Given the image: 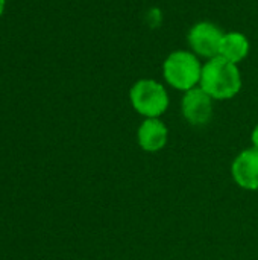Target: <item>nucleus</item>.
<instances>
[{
	"instance_id": "nucleus-1",
	"label": "nucleus",
	"mask_w": 258,
	"mask_h": 260,
	"mask_svg": "<svg viewBox=\"0 0 258 260\" xmlns=\"http://www.w3.org/2000/svg\"><path fill=\"white\" fill-rule=\"evenodd\" d=\"M199 87L217 101L234 98L242 88V75L239 66L219 55L207 59V62L202 66Z\"/></svg>"
},
{
	"instance_id": "nucleus-2",
	"label": "nucleus",
	"mask_w": 258,
	"mask_h": 260,
	"mask_svg": "<svg viewBox=\"0 0 258 260\" xmlns=\"http://www.w3.org/2000/svg\"><path fill=\"white\" fill-rule=\"evenodd\" d=\"M202 64L198 55L189 50H175L163 62V76L176 90L189 91L199 85Z\"/></svg>"
},
{
	"instance_id": "nucleus-3",
	"label": "nucleus",
	"mask_w": 258,
	"mask_h": 260,
	"mask_svg": "<svg viewBox=\"0 0 258 260\" xmlns=\"http://www.w3.org/2000/svg\"><path fill=\"white\" fill-rule=\"evenodd\" d=\"M134 110L146 119H155L166 113L169 94L163 84L155 79H140L129 90Z\"/></svg>"
},
{
	"instance_id": "nucleus-4",
	"label": "nucleus",
	"mask_w": 258,
	"mask_h": 260,
	"mask_svg": "<svg viewBox=\"0 0 258 260\" xmlns=\"http://www.w3.org/2000/svg\"><path fill=\"white\" fill-rule=\"evenodd\" d=\"M225 32H222L211 21H199L192 26L187 35V41L192 52L198 56L211 59L219 55L220 41Z\"/></svg>"
},
{
	"instance_id": "nucleus-5",
	"label": "nucleus",
	"mask_w": 258,
	"mask_h": 260,
	"mask_svg": "<svg viewBox=\"0 0 258 260\" xmlns=\"http://www.w3.org/2000/svg\"><path fill=\"white\" fill-rule=\"evenodd\" d=\"M181 111L189 123L202 126L213 117V98L201 87H195L184 93Z\"/></svg>"
},
{
	"instance_id": "nucleus-6",
	"label": "nucleus",
	"mask_w": 258,
	"mask_h": 260,
	"mask_svg": "<svg viewBox=\"0 0 258 260\" xmlns=\"http://www.w3.org/2000/svg\"><path fill=\"white\" fill-rule=\"evenodd\" d=\"M234 181L246 190H258V149L249 148L242 151L231 168Z\"/></svg>"
},
{
	"instance_id": "nucleus-7",
	"label": "nucleus",
	"mask_w": 258,
	"mask_h": 260,
	"mask_svg": "<svg viewBox=\"0 0 258 260\" xmlns=\"http://www.w3.org/2000/svg\"><path fill=\"white\" fill-rule=\"evenodd\" d=\"M167 126L158 119H146L138 128V145L146 152H157L167 143Z\"/></svg>"
},
{
	"instance_id": "nucleus-8",
	"label": "nucleus",
	"mask_w": 258,
	"mask_h": 260,
	"mask_svg": "<svg viewBox=\"0 0 258 260\" xmlns=\"http://www.w3.org/2000/svg\"><path fill=\"white\" fill-rule=\"evenodd\" d=\"M249 47H251L249 40L245 34L237 32V30L227 32L224 34L222 41H220L219 56L239 66V62H242L248 56Z\"/></svg>"
},
{
	"instance_id": "nucleus-9",
	"label": "nucleus",
	"mask_w": 258,
	"mask_h": 260,
	"mask_svg": "<svg viewBox=\"0 0 258 260\" xmlns=\"http://www.w3.org/2000/svg\"><path fill=\"white\" fill-rule=\"evenodd\" d=\"M251 139H252V145H254V148H257L258 149V125L254 128V131H252V136H251Z\"/></svg>"
},
{
	"instance_id": "nucleus-10",
	"label": "nucleus",
	"mask_w": 258,
	"mask_h": 260,
	"mask_svg": "<svg viewBox=\"0 0 258 260\" xmlns=\"http://www.w3.org/2000/svg\"><path fill=\"white\" fill-rule=\"evenodd\" d=\"M3 9H5V0H0V15L3 12Z\"/></svg>"
}]
</instances>
